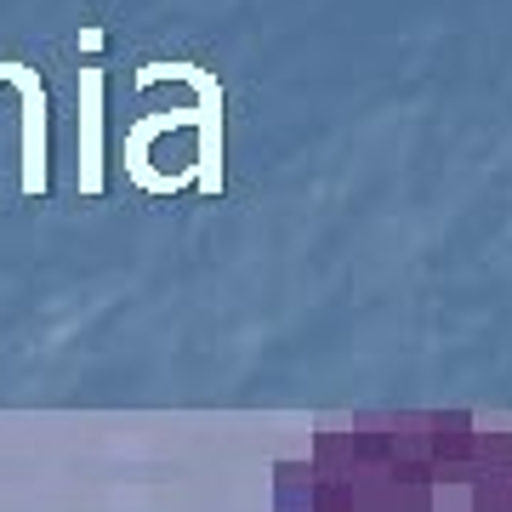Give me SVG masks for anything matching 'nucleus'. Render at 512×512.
I'll list each match as a JSON object with an SVG mask.
<instances>
[{
	"instance_id": "obj_4",
	"label": "nucleus",
	"mask_w": 512,
	"mask_h": 512,
	"mask_svg": "<svg viewBox=\"0 0 512 512\" xmlns=\"http://www.w3.org/2000/svg\"><path fill=\"white\" fill-rule=\"evenodd\" d=\"M274 512H313V467L302 461H274Z\"/></svg>"
},
{
	"instance_id": "obj_2",
	"label": "nucleus",
	"mask_w": 512,
	"mask_h": 512,
	"mask_svg": "<svg viewBox=\"0 0 512 512\" xmlns=\"http://www.w3.org/2000/svg\"><path fill=\"white\" fill-rule=\"evenodd\" d=\"M52 188V97L29 63H0V200H46Z\"/></svg>"
},
{
	"instance_id": "obj_1",
	"label": "nucleus",
	"mask_w": 512,
	"mask_h": 512,
	"mask_svg": "<svg viewBox=\"0 0 512 512\" xmlns=\"http://www.w3.org/2000/svg\"><path fill=\"white\" fill-rule=\"evenodd\" d=\"M120 171L148 200L222 194V86L200 63H148L131 80Z\"/></svg>"
},
{
	"instance_id": "obj_3",
	"label": "nucleus",
	"mask_w": 512,
	"mask_h": 512,
	"mask_svg": "<svg viewBox=\"0 0 512 512\" xmlns=\"http://www.w3.org/2000/svg\"><path fill=\"white\" fill-rule=\"evenodd\" d=\"M103 63H92L86 69V148H80V160H86V177H80V188L86 194H103Z\"/></svg>"
}]
</instances>
